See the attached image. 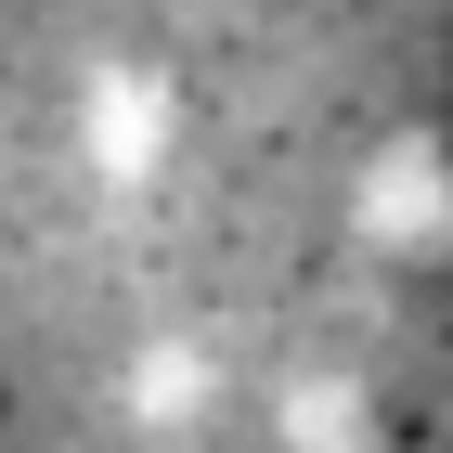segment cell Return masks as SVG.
Masks as SVG:
<instances>
[{
  "label": "cell",
  "instance_id": "1",
  "mask_svg": "<svg viewBox=\"0 0 453 453\" xmlns=\"http://www.w3.org/2000/svg\"><path fill=\"white\" fill-rule=\"evenodd\" d=\"M273 453H376V388H349V376L273 388Z\"/></svg>",
  "mask_w": 453,
  "mask_h": 453
},
{
  "label": "cell",
  "instance_id": "2",
  "mask_svg": "<svg viewBox=\"0 0 453 453\" xmlns=\"http://www.w3.org/2000/svg\"><path fill=\"white\" fill-rule=\"evenodd\" d=\"M208 402H220V388H208V363H195V349H181V363L156 349V363L130 376V415H142V427H195Z\"/></svg>",
  "mask_w": 453,
  "mask_h": 453
}]
</instances>
